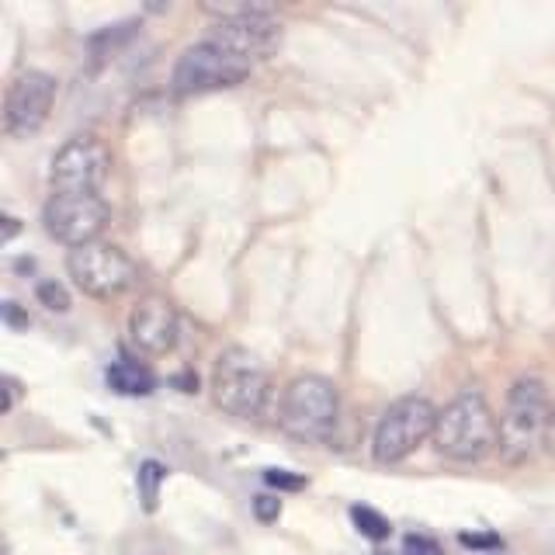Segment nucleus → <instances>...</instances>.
<instances>
[{
	"label": "nucleus",
	"mask_w": 555,
	"mask_h": 555,
	"mask_svg": "<svg viewBox=\"0 0 555 555\" xmlns=\"http://www.w3.org/2000/svg\"><path fill=\"white\" fill-rule=\"evenodd\" d=\"M430 441L451 462H482L500 444V421L482 392L465 389L438 413Z\"/></svg>",
	"instance_id": "obj_1"
},
{
	"label": "nucleus",
	"mask_w": 555,
	"mask_h": 555,
	"mask_svg": "<svg viewBox=\"0 0 555 555\" xmlns=\"http://www.w3.org/2000/svg\"><path fill=\"white\" fill-rule=\"evenodd\" d=\"M548 416H552V399L545 382L538 375H520L511 392L507 403L500 413V444L496 451L507 465H525L534 459V451L545 444L548 434Z\"/></svg>",
	"instance_id": "obj_2"
},
{
	"label": "nucleus",
	"mask_w": 555,
	"mask_h": 555,
	"mask_svg": "<svg viewBox=\"0 0 555 555\" xmlns=\"http://www.w3.org/2000/svg\"><path fill=\"white\" fill-rule=\"evenodd\" d=\"M278 424L285 434L309 444H323L334 438L340 424V396L337 386L323 375H299L288 382V389L278 406Z\"/></svg>",
	"instance_id": "obj_3"
},
{
	"label": "nucleus",
	"mask_w": 555,
	"mask_h": 555,
	"mask_svg": "<svg viewBox=\"0 0 555 555\" xmlns=\"http://www.w3.org/2000/svg\"><path fill=\"white\" fill-rule=\"evenodd\" d=\"M212 399L236 421H254L271 403V375L247 347H225L212 369Z\"/></svg>",
	"instance_id": "obj_4"
},
{
	"label": "nucleus",
	"mask_w": 555,
	"mask_h": 555,
	"mask_svg": "<svg viewBox=\"0 0 555 555\" xmlns=\"http://www.w3.org/2000/svg\"><path fill=\"white\" fill-rule=\"evenodd\" d=\"M438 413L430 399L424 396H403L382 413V421L375 427L372 438V455L382 465H396L410 459L416 448L427 438H434V427H438Z\"/></svg>",
	"instance_id": "obj_5"
},
{
	"label": "nucleus",
	"mask_w": 555,
	"mask_h": 555,
	"mask_svg": "<svg viewBox=\"0 0 555 555\" xmlns=\"http://www.w3.org/2000/svg\"><path fill=\"white\" fill-rule=\"evenodd\" d=\"M254 63L236 56L233 49H225L208 35L205 42L184 49V56L173 66V91L178 94H208V91H225L250 77Z\"/></svg>",
	"instance_id": "obj_6"
},
{
	"label": "nucleus",
	"mask_w": 555,
	"mask_h": 555,
	"mask_svg": "<svg viewBox=\"0 0 555 555\" xmlns=\"http://www.w3.org/2000/svg\"><path fill=\"white\" fill-rule=\"evenodd\" d=\"M66 271L74 278V285L91 295V299H118L139 282V268L135 260L112 247V243H87V247L69 250L66 257Z\"/></svg>",
	"instance_id": "obj_7"
},
{
	"label": "nucleus",
	"mask_w": 555,
	"mask_h": 555,
	"mask_svg": "<svg viewBox=\"0 0 555 555\" xmlns=\"http://www.w3.org/2000/svg\"><path fill=\"white\" fill-rule=\"evenodd\" d=\"M112 170V153L104 150L101 139L77 135L52 156L49 167V195L80 198V195H101L104 181Z\"/></svg>",
	"instance_id": "obj_8"
},
{
	"label": "nucleus",
	"mask_w": 555,
	"mask_h": 555,
	"mask_svg": "<svg viewBox=\"0 0 555 555\" xmlns=\"http://www.w3.org/2000/svg\"><path fill=\"white\" fill-rule=\"evenodd\" d=\"M56 77L42 74V69H25L17 74L4 94V132L11 139L35 135L46 121L52 104H56Z\"/></svg>",
	"instance_id": "obj_9"
},
{
	"label": "nucleus",
	"mask_w": 555,
	"mask_h": 555,
	"mask_svg": "<svg viewBox=\"0 0 555 555\" xmlns=\"http://www.w3.org/2000/svg\"><path fill=\"white\" fill-rule=\"evenodd\" d=\"M42 222L52 240H60L69 250H77V247H87V243H98L101 230L108 225V202L101 195H80V198L49 195L42 208Z\"/></svg>",
	"instance_id": "obj_10"
},
{
	"label": "nucleus",
	"mask_w": 555,
	"mask_h": 555,
	"mask_svg": "<svg viewBox=\"0 0 555 555\" xmlns=\"http://www.w3.org/2000/svg\"><path fill=\"white\" fill-rule=\"evenodd\" d=\"M178 334H181L178 309H173L164 295H146V299H139V306L129 312V337L139 351L150 358L170 354L173 347H178Z\"/></svg>",
	"instance_id": "obj_11"
},
{
	"label": "nucleus",
	"mask_w": 555,
	"mask_h": 555,
	"mask_svg": "<svg viewBox=\"0 0 555 555\" xmlns=\"http://www.w3.org/2000/svg\"><path fill=\"white\" fill-rule=\"evenodd\" d=\"M104 378H108V386L118 396H150L153 386H156V378H153V372L146 369V364L129 361V358L115 361L112 369L104 372Z\"/></svg>",
	"instance_id": "obj_12"
},
{
	"label": "nucleus",
	"mask_w": 555,
	"mask_h": 555,
	"mask_svg": "<svg viewBox=\"0 0 555 555\" xmlns=\"http://www.w3.org/2000/svg\"><path fill=\"white\" fill-rule=\"evenodd\" d=\"M164 479H167V468L160 465V462H143L139 465V476H135V482H139V496H143V503H146V511L153 514L156 511V500H160V486H164Z\"/></svg>",
	"instance_id": "obj_13"
},
{
	"label": "nucleus",
	"mask_w": 555,
	"mask_h": 555,
	"mask_svg": "<svg viewBox=\"0 0 555 555\" xmlns=\"http://www.w3.org/2000/svg\"><path fill=\"white\" fill-rule=\"evenodd\" d=\"M351 517H354V528L364 534V538H372V542H386L389 538V520L382 517L375 507H351Z\"/></svg>",
	"instance_id": "obj_14"
},
{
	"label": "nucleus",
	"mask_w": 555,
	"mask_h": 555,
	"mask_svg": "<svg viewBox=\"0 0 555 555\" xmlns=\"http://www.w3.org/2000/svg\"><path fill=\"white\" fill-rule=\"evenodd\" d=\"M39 302H42L46 309H52V312H66V309H69V295H66V288L56 285V282H42V285H39Z\"/></svg>",
	"instance_id": "obj_15"
},
{
	"label": "nucleus",
	"mask_w": 555,
	"mask_h": 555,
	"mask_svg": "<svg viewBox=\"0 0 555 555\" xmlns=\"http://www.w3.org/2000/svg\"><path fill=\"white\" fill-rule=\"evenodd\" d=\"M403 555H444V548L427 534H410L403 542Z\"/></svg>",
	"instance_id": "obj_16"
},
{
	"label": "nucleus",
	"mask_w": 555,
	"mask_h": 555,
	"mask_svg": "<svg viewBox=\"0 0 555 555\" xmlns=\"http://www.w3.org/2000/svg\"><path fill=\"white\" fill-rule=\"evenodd\" d=\"M264 482L274 486V490H302V486H306L302 476H292V473H285V468H268Z\"/></svg>",
	"instance_id": "obj_17"
},
{
	"label": "nucleus",
	"mask_w": 555,
	"mask_h": 555,
	"mask_svg": "<svg viewBox=\"0 0 555 555\" xmlns=\"http://www.w3.org/2000/svg\"><path fill=\"white\" fill-rule=\"evenodd\" d=\"M254 514H257L260 520H264V525H268V520H278V514H282V500H278V496H268V493H260V496L254 500Z\"/></svg>",
	"instance_id": "obj_18"
},
{
	"label": "nucleus",
	"mask_w": 555,
	"mask_h": 555,
	"mask_svg": "<svg viewBox=\"0 0 555 555\" xmlns=\"http://www.w3.org/2000/svg\"><path fill=\"white\" fill-rule=\"evenodd\" d=\"M462 545H468V548H496L500 538L496 534H462Z\"/></svg>",
	"instance_id": "obj_19"
},
{
	"label": "nucleus",
	"mask_w": 555,
	"mask_h": 555,
	"mask_svg": "<svg viewBox=\"0 0 555 555\" xmlns=\"http://www.w3.org/2000/svg\"><path fill=\"white\" fill-rule=\"evenodd\" d=\"M545 448H548V455L555 459V399H552V416H548V434H545Z\"/></svg>",
	"instance_id": "obj_20"
},
{
	"label": "nucleus",
	"mask_w": 555,
	"mask_h": 555,
	"mask_svg": "<svg viewBox=\"0 0 555 555\" xmlns=\"http://www.w3.org/2000/svg\"><path fill=\"white\" fill-rule=\"evenodd\" d=\"M4 392H8L4 410H11V406H14V396H17V382H14V378H8V389H4Z\"/></svg>",
	"instance_id": "obj_21"
}]
</instances>
